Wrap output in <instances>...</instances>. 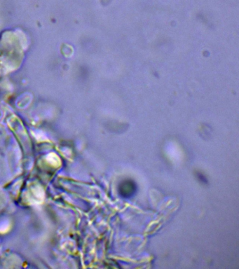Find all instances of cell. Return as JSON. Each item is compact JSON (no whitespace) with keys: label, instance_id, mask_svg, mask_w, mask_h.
<instances>
[{"label":"cell","instance_id":"cell-1","mask_svg":"<svg viewBox=\"0 0 239 269\" xmlns=\"http://www.w3.org/2000/svg\"><path fill=\"white\" fill-rule=\"evenodd\" d=\"M127 187L125 184V183L123 185L121 186V189H120V192L121 194L123 196V197H129L131 196V195L133 194V191H135V188H134V185H132V182H127Z\"/></svg>","mask_w":239,"mask_h":269}]
</instances>
